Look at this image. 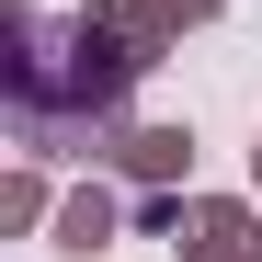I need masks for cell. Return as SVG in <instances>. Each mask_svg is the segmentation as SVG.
Instances as JSON below:
<instances>
[{
  "label": "cell",
  "instance_id": "cell-1",
  "mask_svg": "<svg viewBox=\"0 0 262 262\" xmlns=\"http://www.w3.org/2000/svg\"><path fill=\"white\" fill-rule=\"evenodd\" d=\"M137 69H160V57L114 23V0H80L69 23L23 0V12L0 23V92L23 114V148H92L103 160L114 103L137 92Z\"/></svg>",
  "mask_w": 262,
  "mask_h": 262
},
{
  "label": "cell",
  "instance_id": "cell-2",
  "mask_svg": "<svg viewBox=\"0 0 262 262\" xmlns=\"http://www.w3.org/2000/svg\"><path fill=\"white\" fill-rule=\"evenodd\" d=\"M103 160H114L137 194H183V183H194V125H114Z\"/></svg>",
  "mask_w": 262,
  "mask_h": 262
},
{
  "label": "cell",
  "instance_id": "cell-3",
  "mask_svg": "<svg viewBox=\"0 0 262 262\" xmlns=\"http://www.w3.org/2000/svg\"><path fill=\"white\" fill-rule=\"evenodd\" d=\"M114 23L137 34L148 57H171L183 34H205V23H216V0H114Z\"/></svg>",
  "mask_w": 262,
  "mask_h": 262
},
{
  "label": "cell",
  "instance_id": "cell-4",
  "mask_svg": "<svg viewBox=\"0 0 262 262\" xmlns=\"http://www.w3.org/2000/svg\"><path fill=\"white\" fill-rule=\"evenodd\" d=\"M114 228H125V205H114L103 183H80V194H57V251H69V262H92V251H114Z\"/></svg>",
  "mask_w": 262,
  "mask_h": 262
},
{
  "label": "cell",
  "instance_id": "cell-5",
  "mask_svg": "<svg viewBox=\"0 0 262 262\" xmlns=\"http://www.w3.org/2000/svg\"><path fill=\"white\" fill-rule=\"evenodd\" d=\"M46 216H57V194H46V171H12V183H0V228H46Z\"/></svg>",
  "mask_w": 262,
  "mask_h": 262
},
{
  "label": "cell",
  "instance_id": "cell-6",
  "mask_svg": "<svg viewBox=\"0 0 262 262\" xmlns=\"http://www.w3.org/2000/svg\"><path fill=\"white\" fill-rule=\"evenodd\" d=\"M262 228V205H239V194H194V239H251Z\"/></svg>",
  "mask_w": 262,
  "mask_h": 262
},
{
  "label": "cell",
  "instance_id": "cell-7",
  "mask_svg": "<svg viewBox=\"0 0 262 262\" xmlns=\"http://www.w3.org/2000/svg\"><path fill=\"white\" fill-rule=\"evenodd\" d=\"M183 262H251V239H183Z\"/></svg>",
  "mask_w": 262,
  "mask_h": 262
},
{
  "label": "cell",
  "instance_id": "cell-8",
  "mask_svg": "<svg viewBox=\"0 0 262 262\" xmlns=\"http://www.w3.org/2000/svg\"><path fill=\"white\" fill-rule=\"evenodd\" d=\"M251 194H262V148H251Z\"/></svg>",
  "mask_w": 262,
  "mask_h": 262
},
{
  "label": "cell",
  "instance_id": "cell-9",
  "mask_svg": "<svg viewBox=\"0 0 262 262\" xmlns=\"http://www.w3.org/2000/svg\"><path fill=\"white\" fill-rule=\"evenodd\" d=\"M251 262H262V228H251Z\"/></svg>",
  "mask_w": 262,
  "mask_h": 262
}]
</instances>
